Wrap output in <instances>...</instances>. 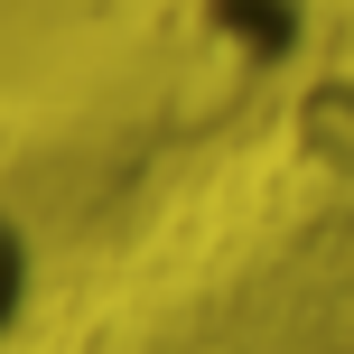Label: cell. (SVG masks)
I'll use <instances>...</instances> for the list:
<instances>
[{
	"label": "cell",
	"instance_id": "cell-1",
	"mask_svg": "<svg viewBox=\"0 0 354 354\" xmlns=\"http://www.w3.org/2000/svg\"><path fill=\"white\" fill-rule=\"evenodd\" d=\"M28 308H37V243H28V224L0 205V345L28 326Z\"/></svg>",
	"mask_w": 354,
	"mask_h": 354
}]
</instances>
